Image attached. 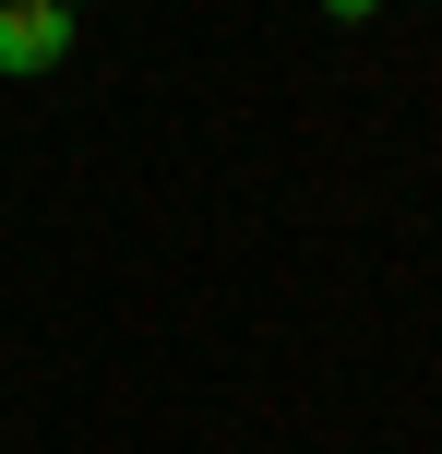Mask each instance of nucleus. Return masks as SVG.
Instances as JSON below:
<instances>
[{
  "label": "nucleus",
  "mask_w": 442,
  "mask_h": 454,
  "mask_svg": "<svg viewBox=\"0 0 442 454\" xmlns=\"http://www.w3.org/2000/svg\"><path fill=\"white\" fill-rule=\"evenodd\" d=\"M60 60H72L60 0H0V72H60Z\"/></svg>",
  "instance_id": "obj_1"
},
{
  "label": "nucleus",
  "mask_w": 442,
  "mask_h": 454,
  "mask_svg": "<svg viewBox=\"0 0 442 454\" xmlns=\"http://www.w3.org/2000/svg\"><path fill=\"white\" fill-rule=\"evenodd\" d=\"M323 12H335V24H371V12H383V0H323Z\"/></svg>",
  "instance_id": "obj_2"
},
{
  "label": "nucleus",
  "mask_w": 442,
  "mask_h": 454,
  "mask_svg": "<svg viewBox=\"0 0 442 454\" xmlns=\"http://www.w3.org/2000/svg\"><path fill=\"white\" fill-rule=\"evenodd\" d=\"M60 12H84V0H60Z\"/></svg>",
  "instance_id": "obj_3"
}]
</instances>
